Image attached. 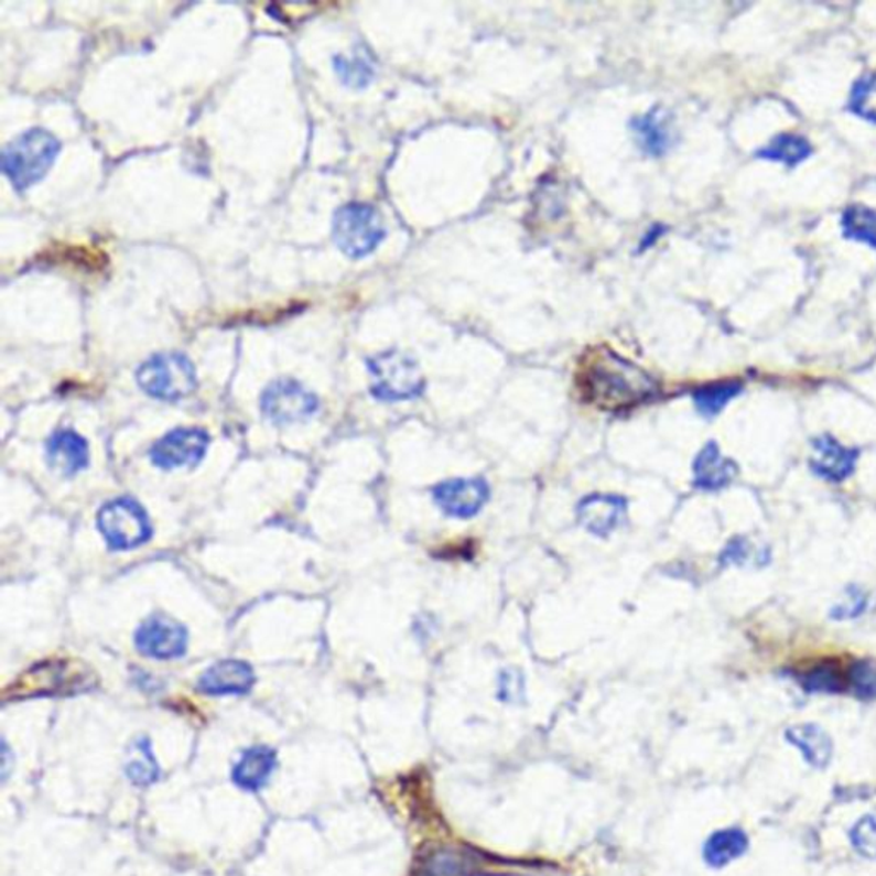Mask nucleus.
<instances>
[{
  "instance_id": "obj_29",
  "label": "nucleus",
  "mask_w": 876,
  "mask_h": 876,
  "mask_svg": "<svg viewBox=\"0 0 876 876\" xmlns=\"http://www.w3.org/2000/svg\"><path fill=\"white\" fill-rule=\"evenodd\" d=\"M803 681V686L810 692H841L842 683L841 674H839L837 668L832 667V664H820V667L813 668L810 673L804 674L801 678Z\"/></svg>"
},
{
  "instance_id": "obj_15",
  "label": "nucleus",
  "mask_w": 876,
  "mask_h": 876,
  "mask_svg": "<svg viewBox=\"0 0 876 876\" xmlns=\"http://www.w3.org/2000/svg\"><path fill=\"white\" fill-rule=\"evenodd\" d=\"M738 472V464L724 457L716 442H709L693 461V485L701 490H721L735 479Z\"/></svg>"
},
{
  "instance_id": "obj_6",
  "label": "nucleus",
  "mask_w": 876,
  "mask_h": 876,
  "mask_svg": "<svg viewBox=\"0 0 876 876\" xmlns=\"http://www.w3.org/2000/svg\"><path fill=\"white\" fill-rule=\"evenodd\" d=\"M96 522L111 550H132L153 537L150 517L131 498L108 501Z\"/></svg>"
},
{
  "instance_id": "obj_26",
  "label": "nucleus",
  "mask_w": 876,
  "mask_h": 876,
  "mask_svg": "<svg viewBox=\"0 0 876 876\" xmlns=\"http://www.w3.org/2000/svg\"><path fill=\"white\" fill-rule=\"evenodd\" d=\"M136 746H138L139 758H136V760H132L131 764L127 766V776H129V779H131L134 785H151V782L156 781L158 777H160V766H158V761L154 760L151 743L142 738L136 743Z\"/></svg>"
},
{
  "instance_id": "obj_5",
  "label": "nucleus",
  "mask_w": 876,
  "mask_h": 876,
  "mask_svg": "<svg viewBox=\"0 0 876 876\" xmlns=\"http://www.w3.org/2000/svg\"><path fill=\"white\" fill-rule=\"evenodd\" d=\"M368 370L374 379L371 394L380 401H408L418 398L425 389V377L421 374L420 365L398 349H389L370 358Z\"/></svg>"
},
{
  "instance_id": "obj_30",
  "label": "nucleus",
  "mask_w": 876,
  "mask_h": 876,
  "mask_svg": "<svg viewBox=\"0 0 876 876\" xmlns=\"http://www.w3.org/2000/svg\"><path fill=\"white\" fill-rule=\"evenodd\" d=\"M866 606H868V597H866V594L863 593L862 590H857V587H850L841 605L832 609V618H835V620H850V618H856V616L865 612Z\"/></svg>"
},
{
  "instance_id": "obj_25",
  "label": "nucleus",
  "mask_w": 876,
  "mask_h": 876,
  "mask_svg": "<svg viewBox=\"0 0 876 876\" xmlns=\"http://www.w3.org/2000/svg\"><path fill=\"white\" fill-rule=\"evenodd\" d=\"M850 108L862 119L876 123V73L865 74L857 79L851 91Z\"/></svg>"
},
{
  "instance_id": "obj_9",
  "label": "nucleus",
  "mask_w": 876,
  "mask_h": 876,
  "mask_svg": "<svg viewBox=\"0 0 876 876\" xmlns=\"http://www.w3.org/2000/svg\"><path fill=\"white\" fill-rule=\"evenodd\" d=\"M209 436L201 429H176L161 436L150 456L161 469L194 466L206 456Z\"/></svg>"
},
{
  "instance_id": "obj_24",
  "label": "nucleus",
  "mask_w": 876,
  "mask_h": 876,
  "mask_svg": "<svg viewBox=\"0 0 876 876\" xmlns=\"http://www.w3.org/2000/svg\"><path fill=\"white\" fill-rule=\"evenodd\" d=\"M334 69L339 79L349 88H365L374 79L376 69L371 66L370 58L364 54L336 55L334 57Z\"/></svg>"
},
{
  "instance_id": "obj_7",
  "label": "nucleus",
  "mask_w": 876,
  "mask_h": 876,
  "mask_svg": "<svg viewBox=\"0 0 876 876\" xmlns=\"http://www.w3.org/2000/svg\"><path fill=\"white\" fill-rule=\"evenodd\" d=\"M261 410L274 423H299L314 417L318 401L309 389L293 379H280L262 392Z\"/></svg>"
},
{
  "instance_id": "obj_20",
  "label": "nucleus",
  "mask_w": 876,
  "mask_h": 876,
  "mask_svg": "<svg viewBox=\"0 0 876 876\" xmlns=\"http://www.w3.org/2000/svg\"><path fill=\"white\" fill-rule=\"evenodd\" d=\"M811 154V145L801 136L781 134L774 138L770 144L761 148L757 156L764 160L777 161L788 166H797Z\"/></svg>"
},
{
  "instance_id": "obj_13",
  "label": "nucleus",
  "mask_w": 876,
  "mask_h": 876,
  "mask_svg": "<svg viewBox=\"0 0 876 876\" xmlns=\"http://www.w3.org/2000/svg\"><path fill=\"white\" fill-rule=\"evenodd\" d=\"M46 461L58 475H77L88 466V442L74 430H58L46 444Z\"/></svg>"
},
{
  "instance_id": "obj_28",
  "label": "nucleus",
  "mask_w": 876,
  "mask_h": 876,
  "mask_svg": "<svg viewBox=\"0 0 876 876\" xmlns=\"http://www.w3.org/2000/svg\"><path fill=\"white\" fill-rule=\"evenodd\" d=\"M850 685L859 699H876V662H854L850 668Z\"/></svg>"
},
{
  "instance_id": "obj_1",
  "label": "nucleus",
  "mask_w": 876,
  "mask_h": 876,
  "mask_svg": "<svg viewBox=\"0 0 876 876\" xmlns=\"http://www.w3.org/2000/svg\"><path fill=\"white\" fill-rule=\"evenodd\" d=\"M578 387L591 404L620 411L651 399L658 383L647 371L612 349H596L578 371Z\"/></svg>"
},
{
  "instance_id": "obj_21",
  "label": "nucleus",
  "mask_w": 876,
  "mask_h": 876,
  "mask_svg": "<svg viewBox=\"0 0 876 876\" xmlns=\"http://www.w3.org/2000/svg\"><path fill=\"white\" fill-rule=\"evenodd\" d=\"M742 392V383L717 382L693 392V402L704 418H714Z\"/></svg>"
},
{
  "instance_id": "obj_2",
  "label": "nucleus",
  "mask_w": 876,
  "mask_h": 876,
  "mask_svg": "<svg viewBox=\"0 0 876 876\" xmlns=\"http://www.w3.org/2000/svg\"><path fill=\"white\" fill-rule=\"evenodd\" d=\"M61 141L45 129H30L2 153V172L18 192L39 184L61 153Z\"/></svg>"
},
{
  "instance_id": "obj_23",
  "label": "nucleus",
  "mask_w": 876,
  "mask_h": 876,
  "mask_svg": "<svg viewBox=\"0 0 876 876\" xmlns=\"http://www.w3.org/2000/svg\"><path fill=\"white\" fill-rule=\"evenodd\" d=\"M476 873V863L466 854L457 851H441L433 854L420 876H472Z\"/></svg>"
},
{
  "instance_id": "obj_10",
  "label": "nucleus",
  "mask_w": 876,
  "mask_h": 876,
  "mask_svg": "<svg viewBox=\"0 0 876 876\" xmlns=\"http://www.w3.org/2000/svg\"><path fill=\"white\" fill-rule=\"evenodd\" d=\"M433 500L442 512L459 519H469L485 507L488 485L482 478H457L436 485Z\"/></svg>"
},
{
  "instance_id": "obj_17",
  "label": "nucleus",
  "mask_w": 876,
  "mask_h": 876,
  "mask_svg": "<svg viewBox=\"0 0 876 876\" xmlns=\"http://www.w3.org/2000/svg\"><path fill=\"white\" fill-rule=\"evenodd\" d=\"M631 131L637 136L640 148L649 156H662L673 144V131L668 111L652 108L631 122Z\"/></svg>"
},
{
  "instance_id": "obj_22",
  "label": "nucleus",
  "mask_w": 876,
  "mask_h": 876,
  "mask_svg": "<svg viewBox=\"0 0 876 876\" xmlns=\"http://www.w3.org/2000/svg\"><path fill=\"white\" fill-rule=\"evenodd\" d=\"M844 235L876 249V210L854 204L842 216Z\"/></svg>"
},
{
  "instance_id": "obj_11",
  "label": "nucleus",
  "mask_w": 876,
  "mask_h": 876,
  "mask_svg": "<svg viewBox=\"0 0 876 876\" xmlns=\"http://www.w3.org/2000/svg\"><path fill=\"white\" fill-rule=\"evenodd\" d=\"M811 445H813V457L810 459V467L816 476L839 483L853 475L857 461L856 448L842 445L829 433L813 439Z\"/></svg>"
},
{
  "instance_id": "obj_14",
  "label": "nucleus",
  "mask_w": 876,
  "mask_h": 876,
  "mask_svg": "<svg viewBox=\"0 0 876 876\" xmlns=\"http://www.w3.org/2000/svg\"><path fill=\"white\" fill-rule=\"evenodd\" d=\"M256 681L252 668L244 661L216 662L201 677L199 690L207 695H241L249 692Z\"/></svg>"
},
{
  "instance_id": "obj_31",
  "label": "nucleus",
  "mask_w": 876,
  "mask_h": 876,
  "mask_svg": "<svg viewBox=\"0 0 876 876\" xmlns=\"http://www.w3.org/2000/svg\"><path fill=\"white\" fill-rule=\"evenodd\" d=\"M498 692L501 701H516L517 695H522V678L516 671H504L500 674Z\"/></svg>"
},
{
  "instance_id": "obj_12",
  "label": "nucleus",
  "mask_w": 876,
  "mask_h": 876,
  "mask_svg": "<svg viewBox=\"0 0 876 876\" xmlns=\"http://www.w3.org/2000/svg\"><path fill=\"white\" fill-rule=\"evenodd\" d=\"M627 510L624 498L613 495H591L577 506L578 522L591 534L608 538L621 524Z\"/></svg>"
},
{
  "instance_id": "obj_18",
  "label": "nucleus",
  "mask_w": 876,
  "mask_h": 876,
  "mask_svg": "<svg viewBox=\"0 0 876 876\" xmlns=\"http://www.w3.org/2000/svg\"><path fill=\"white\" fill-rule=\"evenodd\" d=\"M786 739L797 746L803 755L804 761L813 769H825L832 760L834 745L831 736L823 732L816 724H798L789 727Z\"/></svg>"
},
{
  "instance_id": "obj_32",
  "label": "nucleus",
  "mask_w": 876,
  "mask_h": 876,
  "mask_svg": "<svg viewBox=\"0 0 876 876\" xmlns=\"http://www.w3.org/2000/svg\"><path fill=\"white\" fill-rule=\"evenodd\" d=\"M750 559V547L745 540H735L727 544L726 550L721 555L723 565H745Z\"/></svg>"
},
{
  "instance_id": "obj_16",
  "label": "nucleus",
  "mask_w": 876,
  "mask_h": 876,
  "mask_svg": "<svg viewBox=\"0 0 876 876\" xmlns=\"http://www.w3.org/2000/svg\"><path fill=\"white\" fill-rule=\"evenodd\" d=\"M278 766L275 751L268 746H252L244 751L231 770V779L244 791H261Z\"/></svg>"
},
{
  "instance_id": "obj_19",
  "label": "nucleus",
  "mask_w": 876,
  "mask_h": 876,
  "mask_svg": "<svg viewBox=\"0 0 876 876\" xmlns=\"http://www.w3.org/2000/svg\"><path fill=\"white\" fill-rule=\"evenodd\" d=\"M748 850V837L739 829L714 832L704 846V859L712 868H723Z\"/></svg>"
},
{
  "instance_id": "obj_8",
  "label": "nucleus",
  "mask_w": 876,
  "mask_h": 876,
  "mask_svg": "<svg viewBox=\"0 0 876 876\" xmlns=\"http://www.w3.org/2000/svg\"><path fill=\"white\" fill-rule=\"evenodd\" d=\"M136 647L148 658H179L187 649V630L172 616L154 613L136 630Z\"/></svg>"
},
{
  "instance_id": "obj_3",
  "label": "nucleus",
  "mask_w": 876,
  "mask_h": 876,
  "mask_svg": "<svg viewBox=\"0 0 876 876\" xmlns=\"http://www.w3.org/2000/svg\"><path fill=\"white\" fill-rule=\"evenodd\" d=\"M136 380L145 394L169 402L187 398L197 386L196 368L181 353L151 356L136 371Z\"/></svg>"
},
{
  "instance_id": "obj_27",
  "label": "nucleus",
  "mask_w": 876,
  "mask_h": 876,
  "mask_svg": "<svg viewBox=\"0 0 876 876\" xmlns=\"http://www.w3.org/2000/svg\"><path fill=\"white\" fill-rule=\"evenodd\" d=\"M850 839L857 853L876 862V810L857 820Z\"/></svg>"
},
{
  "instance_id": "obj_4",
  "label": "nucleus",
  "mask_w": 876,
  "mask_h": 876,
  "mask_svg": "<svg viewBox=\"0 0 876 876\" xmlns=\"http://www.w3.org/2000/svg\"><path fill=\"white\" fill-rule=\"evenodd\" d=\"M333 237L337 249L349 259H364L382 244L386 226L370 204H346L334 215Z\"/></svg>"
}]
</instances>
